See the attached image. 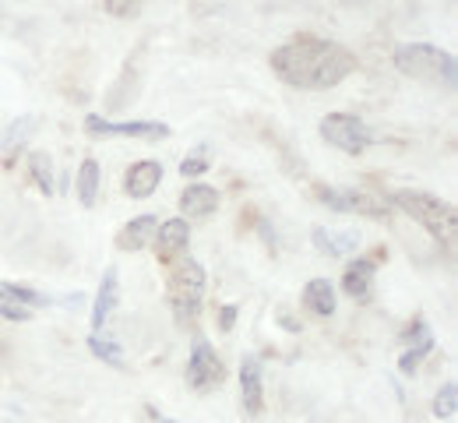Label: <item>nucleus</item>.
<instances>
[{"mask_svg":"<svg viewBox=\"0 0 458 423\" xmlns=\"http://www.w3.org/2000/svg\"><path fill=\"white\" fill-rule=\"evenodd\" d=\"M85 131L89 134H99V138H141V141H159V138H170V127L159 121H103L99 114H89L85 117Z\"/></svg>","mask_w":458,"mask_h":423,"instance_id":"nucleus-8","label":"nucleus"},{"mask_svg":"<svg viewBox=\"0 0 458 423\" xmlns=\"http://www.w3.org/2000/svg\"><path fill=\"white\" fill-rule=\"evenodd\" d=\"M310 243H314V247H318V254H325V258H345V254H352V250H356L360 233H356V230H349V233H335V230H328V226H314Z\"/></svg>","mask_w":458,"mask_h":423,"instance_id":"nucleus-16","label":"nucleus"},{"mask_svg":"<svg viewBox=\"0 0 458 423\" xmlns=\"http://www.w3.org/2000/svg\"><path fill=\"white\" fill-rule=\"evenodd\" d=\"M233 321H236V307H233V303H226V307L219 310V328H223V332H229V328H233Z\"/></svg>","mask_w":458,"mask_h":423,"instance_id":"nucleus-28","label":"nucleus"},{"mask_svg":"<svg viewBox=\"0 0 458 423\" xmlns=\"http://www.w3.org/2000/svg\"><path fill=\"white\" fill-rule=\"evenodd\" d=\"M395 67L405 78L427 81V85H455V57L448 50H437L430 43H402L395 47Z\"/></svg>","mask_w":458,"mask_h":423,"instance_id":"nucleus-2","label":"nucleus"},{"mask_svg":"<svg viewBox=\"0 0 458 423\" xmlns=\"http://www.w3.org/2000/svg\"><path fill=\"white\" fill-rule=\"evenodd\" d=\"M272 71L286 81L289 89H307V92H325L343 85L356 71V57L321 36H293L276 54H272Z\"/></svg>","mask_w":458,"mask_h":423,"instance_id":"nucleus-1","label":"nucleus"},{"mask_svg":"<svg viewBox=\"0 0 458 423\" xmlns=\"http://www.w3.org/2000/svg\"><path fill=\"white\" fill-rule=\"evenodd\" d=\"M430 350H434V332L420 321V325H416V343L399 357V370L402 374H416V367L423 363V357H427Z\"/></svg>","mask_w":458,"mask_h":423,"instance_id":"nucleus-20","label":"nucleus"},{"mask_svg":"<svg viewBox=\"0 0 458 423\" xmlns=\"http://www.w3.org/2000/svg\"><path fill=\"white\" fill-rule=\"evenodd\" d=\"M116 300H120V275H116V268L110 265L103 272L99 293H96V303H92V332H99L110 321V314L116 310Z\"/></svg>","mask_w":458,"mask_h":423,"instance_id":"nucleus-14","label":"nucleus"},{"mask_svg":"<svg viewBox=\"0 0 458 423\" xmlns=\"http://www.w3.org/2000/svg\"><path fill=\"white\" fill-rule=\"evenodd\" d=\"M314 194H318L321 205H328L332 212H343V216H363V219H388L392 216V205L385 198H374V194L356 190V187H325V183H318Z\"/></svg>","mask_w":458,"mask_h":423,"instance_id":"nucleus-5","label":"nucleus"},{"mask_svg":"<svg viewBox=\"0 0 458 423\" xmlns=\"http://www.w3.org/2000/svg\"><path fill=\"white\" fill-rule=\"evenodd\" d=\"M388 205L402 208L405 216H412L437 241H452L455 237V208L445 198L430 194V190H395L388 198Z\"/></svg>","mask_w":458,"mask_h":423,"instance_id":"nucleus-3","label":"nucleus"},{"mask_svg":"<svg viewBox=\"0 0 458 423\" xmlns=\"http://www.w3.org/2000/svg\"><path fill=\"white\" fill-rule=\"evenodd\" d=\"M156 230H159V219L156 216H138V219H131L116 233V247L120 250H145L148 243L156 241Z\"/></svg>","mask_w":458,"mask_h":423,"instance_id":"nucleus-17","label":"nucleus"},{"mask_svg":"<svg viewBox=\"0 0 458 423\" xmlns=\"http://www.w3.org/2000/svg\"><path fill=\"white\" fill-rule=\"evenodd\" d=\"M148 420H152V423H176V420H170V417H163L156 406H148Z\"/></svg>","mask_w":458,"mask_h":423,"instance_id":"nucleus-29","label":"nucleus"},{"mask_svg":"<svg viewBox=\"0 0 458 423\" xmlns=\"http://www.w3.org/2000/svg\"><path fill=\"white\" fill-rule=\"evenodd\" d=\"M99 183H103V170H99V163L89 156V159H81V166H78V201L85 205V208H92L96 201H99Z\"/></svg>","mask_w":458,"mask_h":423,"instance_id":"nucleus-19","label":"nucleus"},{"mask_svg":"<svg viewBox=\"0 0 458 423\" xmlns=\"http://www.w3.org/2000/svg\"><path fill=\"white\" fill-rule=\"evenodd\" d=\"M180 173H183V177H201V173H208V148L201 145V148H194L191 156H183V159H180Z\"/></svg>","mask_w":458,"mask_h":423,"instance_id":"nucleus-25","label":"nucleus"},{"mask_svg":"<svg viewBox=\"0 0 458 423\" xmlns=\"http://www.w3.org/2000/svg\"><path fill=\"white\" fill-rule=\"evenodd\" d=\"M103 11H106V14H116V18H134V14L141 11V4H116V0H106Z\"/></svg>","mask_w":458,"mask_h":423,"instance_id":"nucleus-27","label":"nucleus"},{"mask_svg":"<svg viewBox=\"0 0 458 423\" xmlns=\"http://www.w3.org/2000/svg\"><path fill=\"white\" fill-rule=\"evenodd\" d=\"M0 317H7V321H29V317H32V310L18 307V303H14L7 293H4V290H0Z\"/></svg>","mask_w":458,"mask_h":423,"instance_id":"nucleus-26","label":"nucleus"},{"mask_svg":"<svg viewBox=\"0 0 458 423\" xmlns=\"http://www.w3.org/2000/svg\"><path fill=\"white\" fill-rule=\"evenodd\" d=\"M455 410H458V385L455 381H448L437 395H434V406H430V413L437 417V420H455Z\"/></svg>","mask_w":458,"mask_h":423,"instance_id":"nucleus-24","label":"nucleus"},{"mask_svg":"<svg viewBox=\"0 0 458 423\" xmlns=\"http://www.w3.org/2000/svg\"><path fill=\"white\" fill-rule=\"evenodd\" d=\"M29 177L39 187V194L54 198V159L47 152H32L29 156Z\"/></svg>","mask_w":458,"mask_h":423,"instance_id":"nucleus-21","label":"nucleus"},{"mask_svg":"<svg viewBox=\"0 0 458 423\" xmlns=\"http://www.w3.org/2000/svg\"><path fill=\"white\" fill-rule=\"evenodd\" d=\"M36 127H39V121H36L32 114H21L18 121L7 123V131H4V138H0V163H4V170H11V166L18 163V156H21L25 145L32 141Z\"/></svg>","mask_w":458,"mask_h":423,"instance_id":"nucleus-10","label":"nucleus"},{"mask_svg":"<svg viewBox=\"0 0 458 423\" xmlns=\"http://www.w3.org/2000/svg\"><path fill=\"white\" fill-rule=\"evenodd\" d=\"M187 243H191V226L183 219H170V223H159L152 247H156L159 261H173V258H180L187 250Z\"/></svg>","mask_w":458,"mask_h":423,"instance_id":"nucleus-13","label":"nucleus"},{"mask_svg":"<svg viewBox=\"0 0 458 423\" xmlns=\"http://www.w3.org/2000/svg\"><path fill=\"white\" fill-rule=\"evenodd\" d=\"M321 138H325L332 148L345 152V156H363V152L374 145L370 127L360 121L356 114H328V117L321 121Z\"/></svg>","mask_w":458,"mask_h":423,"instance_id":"nucleus-6","label":"nucleus"},{"mask_svg":"<svg viewBox=\"0 0 458 423\" xmlns=\"http://www.w3.org/2000/svg\"><path fill=\"white\" fill-rule=\"evenodd\" d=\"M89 350H92V357H99L103 363H110L116 370H123L127 360H123V350H120V343L110 339V335H99V332H92V339H89Z\"/></svg>","mask_w":458,"mask_h":423,"instance_id":"nucleus-22","label":"nucleus"},{"mask_svg":"<svg viewBox=\"0 0 458 423\" xmlns=\"http://www.w3.org/2000/svg\"><path fill=\"white\" fill-rule=\"evenodd\" d=\"M335 286L328 283V279H310L307 286H303V307L310 310V314H318V317H332L335 314Z\"/></svg>","mask_w":458,"mask_h":423,"instance_id":"nucleus-18","label":"nucleus"},{"mask_svg":"<svg viewBox=\"0 0 458 423\" xmlns=\"http://www.w3.org/2000/svg\"><path fill=\"white\" fill-rule=\"evenodd\" d=\"M205 268L194 258H183L176 268L170 272V307L176 310L180 321H194L198 307L205 297Z\"/></svg>","mask_w":458,"mask_h":423,"instance_id":"nucleus-4","label":"nucleus"},{"mask_svg":"<svg viewBox=\"0 0 458 423\" xmlns=\"http://www.w3.org/2000/svg\"><path fill=\"white\" fill-rule=\"evenodd\" d=\"M240 402L247 417H261L265 410V367L258 357H247L240 367Z\"/></svg>","mask_w":458,"mask_h":423,"instance_id":"nucleus-9","label":"nucleus"},{"mask_svg":"<svg viewBox=\"0 0 458 423\" xmlns=\"http://www.w3.org/2000/svg\"><path fill=\"white\" fill-rule=\"evenodd\" d=\"M159 183H163V163H156V159H141V163H134V166L127 170L123 190H127V198L145 201V198H152V194L159 190Z\"/></svg>","mask_w":458,"mask_h":423,"instance_id":"nucleus-11","label":"nucleus"},{"mask_svg":"<svg viewBox=\"0 0 458 423\" xmlns=\"http://www.w3.org/2000/svg\"><path fill=\"white\" fill-rule=\"evenodd\" d=\"M187 385L194 388V392H212V388H219L223 381H226V367L219 360V353L205 343V339H194L191 343V360H187Z\"/></svg>","mask_w":458,"mask_h":423,"instance_id":"nucleus-7","label":"nucleus"},{"mask_svg":"<svg viewBox=\"0 0 458 423\" xmlns=\"http://www.w3.org/2000/svg\"><path fill=\"white\" fill-rule=\"evenodd\" d=\"M0 290L11 297V300L18 303V307H25V310H32V307H50V297L47 293H39V290H29V286H14V283H0Z\"/></svg>","mask_w":458,"mask_h":423,"instance_id":"nucleus-23","label":"nucleus"},{"mask_svg":"<svg viewBox=\"0 0 458 423\" xmlns=\"http://www.w3.org/2000/svg\"><path fill=\"white\" fill-rule=\"evenodd\" d=\"M374 275H377V261H374V258H356L352 265H345V272H343V293L352 297V300L367 303L370 300Z\"/></svg>","mask_w":458,"mask_h":423,"instance_id":"nucleus-12","label":"nucleus"},{"mask_svg":"<svg viewBox=\"0 0 458 423\" xmlns=\"http://www.w3.org/2000/svg\"><path fill=\"white\" fill-rule=\"evenodd\" d=\"M216 208H219V190L208 183H194L180 194V212L187 219H208Z\"/></svg>","mask_w":458,"mask_h":423,"instance_id":"nucleus-15","label":"nucleus"}]
</instances>
